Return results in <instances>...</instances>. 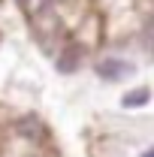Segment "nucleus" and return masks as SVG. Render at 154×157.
Returning a JSON list of instances; mask_svg holds the SVG:
<instances>
[{
    "mask_svg": "<svg viewBox=\"0 0 154 157\" xmlns=\"http://www.w3.org/2000/svg\"><path fill=\"white\" fill-rule=\"evenodd\" d=\"M142 45H145L148 55H154V12L145 18V27H142Z\"/></svg>",
    "mask_w": 154,
    "mask_h": 157,
    "instance_id": "0eeeda50",
    "label": "nucleus"
},
{
    "mask_svg": "<svg viewBox=\"0 0 154 157\" xmlns=\"http://www.w3.org/2000/svg\"><path fill=\"white\" fill-rule=\"evenodd\" d=\"M12 133L15 136H24V139H33V142H45V124L39 121L37 115H21L15 124H12Z\"/></svg>",
    "mask_w": 154,
    "mask_h": 157,
    "instance_id": "39448f33",
    "label": "nucleus"
},
{
    "mask_svg": "<svg viewBox=\"0 0 154 157\" xmlns=\"http://www.w3.org/2000/svg\"><path fill=\"white\" fill-rule=\"evenodd\" d=\"M142 157H154V148H151V151H145V154H142Z\"/></svg>",
    "mask_w": 154,
    "mask_h": 157,
    "instance_id": "6e6552de",
    "label": "nucleus"
},
{
    "mask_svg": "<svg viewBox=\"0 0 154 157\" xmlns=\"http://www.w3.org/2000/svg\"><path fill=\"white\" fill-rule=\"evenodd\" d=\"M148 100H151V91H148V88H136V91H127V94L121 97V106H124V109H142Z\"/></svg>",
    "mask_w": 154,
    "mask_h": 157,
    "instance_id": "423d86ee",
    "label": "nucleus"
},
{
    "mask_svg": "<svg viewBox=\"0 0 154 157\" xmlns=\"http://www.w3.org/2000/svg\"><path fill=\"white\" fill-rule=\"evenodd\" d=\"M85 55H88V52H85L79 42L70 39V42H64V45H60V52L55 55V70L64 73V76H73L79 67L85 63Z\"/></svg>",
    "mask_w": 154,
    "mask_h": 157,
    "instance_id": "f03ea898",
    "label": "nucleus"
},
{
    "mask_svg": "<svg viewBox=\"0 0 154 157\" xmlns=\"http://www.w3.org/2000/svg\"><path fill=\"white\" fill-rule=\"evenodd\" d=\"M97 76L106 78V82H124V78L133 76V63L124 58H103L97 60Z\"/></svg>",
    "mask_w": 154,
    "mask_h": 157,
    "instance_id": "20e7f679",
    "label": "nucleus"
},
{
    "mask_svg": "<svg viewBox=\"0 0 154 157\" xmlns=\"http://www.w3.org/2000/svg\"><path fill=\"white\" fill-rule=\"evenodd\" d=\"M3 157H48L42 142H33V139H24L9 133L6 142H3Z\"/></svg>",
    "mask_w": 154,
    "mask_h": 157,
    "instance_id": "7ed1b4c3",
    "label": "nucleus"
},
{
    "mask_svg": "<svg viewBox=\"0 0 154 157\" xmlns=\"http://www.w3.org/2000/svg\"><path fill=\"white\" fill-rule=\"evenodd\" d=\"M100 39H103V15H100V12H88V15H82L73 42H79L85 52H91V48L100 45Z\"/></svg>",
    "mask_w": 154,
    "mask_h": 157,
    "instance_id": "f257e3e1",
    "label": "nucleus"
}]
</instances>
